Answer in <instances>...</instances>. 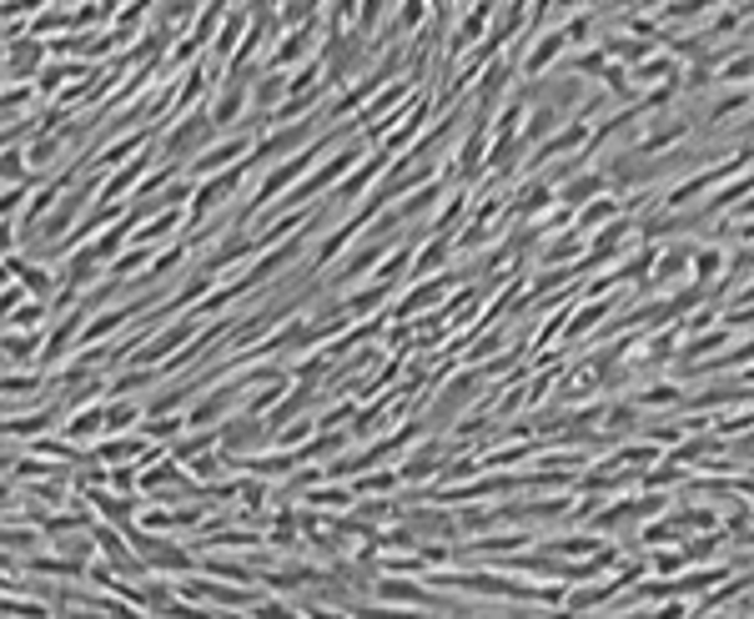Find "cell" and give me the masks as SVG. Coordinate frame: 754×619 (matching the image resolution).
I'll list each match as a JSON object with an SVG mask.
<instances>
[{
    "label": "cell",
    "instance_id": "6da1fadb",
    "mask_svg": "<svg viewBox=\"0 0 754 619\" xmlns=\"http://www.w3.org/2000/svg\"><path fill=\"white\" fill-rule=\"evenodd\" d=\"M217 142H222V132H217V121H212V107H197V111H181L177 121H166L162 136H156V156L187 172L191 162H197L201 152H212Z\"/></svg>",
    "mask_w": 754,
    "mask_h": 619
},
{
    "label": "cell",
    "instance_id": "7a4b0ae2",
    "mask_svg": "<svg viewBox=\"0 0 754 619\" xmlns=\"http://www.w3.org/2000/svg\"><path fill=\"white\" fill-rule=\"evenodd\" d=\"M252 172H257V167H252V162H242V167H232V172L201 177L197 191H191V202H187V226H181V232H201V226L212 222V217H222V207L232 202L242 187H247Z\"/></svg>",
    "mask_w": 754,
    "mask_h": 619
},
{
    "label": "cell",
    "instance_id": "3957f363",
    "mask_svg": "<svg viewBox=\"0 0 754 619\" xmlns=\"http://www.w3.org/2000/svg\"><path fill=\"white\" fill-rule=\"evenodd\" d=\"M574 51V41H568V31L564 25H548V31H539V36L529 41V51H523V60H519V76L523 81H548V76L564 66V56Z\"/></svg>",
    "mask_w": 754,
    "mask_h": 619
},
{
    "label": "cell",
    "instance_id": "277c9868",
    "mask_svg": "<svg viewBox=\"0 0 754 619\" xmlns=\"http://www.w3.org/2000/svg\"><path fill=\"white\" fill-rule=\"evenodd\" d=\"M458 453V443H448V439H423L418 449H408L402 453V464H398V474H402V484L408 488H433L437 484V474L448 468V458Z\"/></svg>",
    "mask_w": 754,
    "mask_h": 619
},
{
    "label": "cell",
    "instance_id": "5b68a950",
    "mask_svg": "<svg viewBox=\"0 0 754 619\" xmlns=\"http://www.w3.org/2000/svg\"><path fill=\"white\" fill-rule=\"evenodd\" d=\"M262 449H271V429H267V418H257V413H232L222 423V453H232V458H252V453H262Z\"/></svg>",
    "mask_w": 754,
    "mask_h": 619
},
{
    "label": "cell",
    "instance_id": "8992f818",
    "mask_svg": "<svg viewBox=\"0 0 754 619\" xmlns=\"http://www.w3.org/2000/svg\"><path fill=\"white\" fill-rule=\"evenodd\" d=\"M51 41H41V36H25V41H11L5 46V86H21V81H31L36 86V76L51 66Z\"/></svg>",
    "mask_w": 754,
    "mask_h": 619
},
{
    "label": "cell",
    "instance_id": "52a82bcc",
    "mask_svg": "<svg viewBox=\"0 0 754 619\" xmlns=\"http://www.w3.org/2000/svg\"><path fill=\"white\" fill-rule=\"evenodd\" d=\"M5 277H21L25 292L41 302H56V292L66 283H60V273H51L41 257H31V252H5Z\"/></svg>",
    "mask_w": 754,
    "mask_h": 619
},
{
    "label": "cell",
    "instance_id": "ba28073f",
    "mask_svg": "<svg viewBox=\"0 0 754 619\" xmlns=\"http://www.w3.org/2000/svg\"><path fill=\"white\" fill-rule=\"evenodd\" d=\"M488 373L484 368H468V373H458V378H448V388H443V398H437L433 408H428V429H443V423H453V418H463V408L473 404V388L484 383Z\"/></svg>",
    "mask_w": 754,
    "mask_h": 619
},
{
    "label": "cell",
    "instance_id": "9c48e42d",
    "mask_svg": "<svg viewBox=\"0 0 754 619\" xmlns=\"http://www.w3.org/2000/svg\"><path fill=\"white\" fill-rule=\"evenodd\" d=\"M107 252L96 247V242H81V247L60 263V283L66 287H76V292H91V287H101L107 283Z\"/></svg>",
    "mask_w": 754,
    "mask_h": 619
},
{
    "label": "cell",
    "instance_id": "30bf717a",
    "mask_svg": "<svg viewBox=\"0 0 754 619\" xmlns=\"http://www.w3.org/2000/svg\"><path fill=\"white\" fill-rule=\"evenodd\" d=\"M56 423H66V404H56V398L41 408H25V413H5V443H36Z\"/></svg>",
    "mask_w": 754,
    "mask_h": 619
},
{
    "label": "cell",
    "instance_id": "8fae6325",
    "mask_svg": "<svg viewBox=\"0 0 754 619\" xmlns=\"http://www.w3.org/2000/svg\"><path fill=\"white\" fill-rule=\"evenodd\" d=\"M252 252H262V247H257V237H252V232H226L222 242H212V247L201 252V257H197V267H201V273H212L217 283H222V277L232 273L236 263H247Z\"/></svg>",
    "mask_w": 754,
    "mask_h": 619
},
{
    "label": "cell",
    "instance_id": "7c38bea8",
    "mask_svg": "<svg viewBox=\"0 0 754 619\" xmlns=\"http://www.w3.org/2000/svg\"><path fill=\"white\" fill-rule=\"evenodd\" d=\"M679 277H695V247L689 242H674L659 247V263H654V292H679Z\"/></svg>",
    "mask_w": 754,
    "mask_h": 619
},
{
    "label": "cell",
    "instance_id": "4fadbf2b",
    "mask_svg": "<svg viewBox=\"0 0 754 619\" xmlns=\"http://www.w3.org/2000/svg\"><path fill=\"white\" fill-rule=\"evenodd\" d=\"M644 413H654V408H669V413H684V404H689V388H679V378L674 373H664V378H648L639 394H629Z\"/></svg>",
    "mask_w": 754,
    "mask_h": 619
},
{
    "label": "cell",
    "instance_id": "5bb4252c",
    "mask_svg": "<svg viewBox=\"0 0 754 619\" xmlns=\"http://www.w3.org/2000/svg\"><path fill=\"white\" fill-rule=\"evenodd\" d=\"M398 302V283H373V287H357V292H342V308L347 318L363 322V318H382V308Z\"/></svg>",
    "mask_w": 754,
    "mask_h": 619
},
{
    "label": "cell",
    "instance_id": "9a60e30c",
    "mask_svg": "<svg viewBox=\"0 0 754 619\" xmlns=\"http://www.w3.org/2000/svg\"><path fill=\"white\" fill-rule=\"evenodd\" d=\"M603 191H609L603 167H584V172H568V177L558 181V202L564 207H589L594 197H603Z\"/></svg>",
    "mask_w": 754,
    "mask_h": 619
},
{
    "label": "cell",
    "instance_id": "2e32d148",
    "mask_svg": "<svg viewBox=\"0 0 754 619\" xmlns=\"http://www.w3.org/2000/svg\"><path fill=\"white\" fill-rule=\"evenodd\" d=\"M41 388H51V378L41 368L5 373V383H0V394H5V413H21V408H31L41 398Z\"/></svg>",
    "mask_w": 754,
    "mask_h": 619
},
{
    "label": "cell",
    "instance_id": "e0dca14e",
    "mask_svg": "<svg viewBox=\"0 0 754 619\" xmlns=\"http://www.w3.org/2000/svg\"><path fill=\"white\" fill-rule=\"evenodd\" d=\"M5 373H25V368H41V353H46V333H11L5 328Z\"/></svg>",
    "mask_w": 754,
    "mask_h": 619
},
{
    "label": "cell",
    "instance_id": "ac0fdd59",
    "mask_svg": "<svg viewBox=\"0 0 754 619\" xmlns=\"http://www.w3.org/2000/svg\"><path fill=\"white\" fill-rule=\"evenodd\" d=\"M599 46L609 51V60H619V66H629V71H634V66H644L648 56H659V46H654V41H644V36H634V31H609V36H599Z\"/></svg>",
    "mask_w": 754,
    "mask_h": 619
},
{
    "label": "cell",
    "instance_id": "d6986e66",
    "mask_svg": "<svg viewBox=\"0 0 754 619\" xmlns=\"http://www.w3.org/2000/svg\"><path fill=\"white\" fill-rule=\"evenodd\" d=\"M302 504H307V509H318V513H353V509H357V488H353V484H337V478H328V484L307 488Z\"/></svg>",
    "mask_w": 754,
    "mask_h": 619
},
{
    "label": "cell",
    "instance_id": "ffe728a7",
    "mask_svg": "<svg viewBox=\"0 0 754 619\" xmlns=\"http://www.w3.org/2000/svg\"><path fill=\"white\" fill-rule=\"evenodd\" d=\"M744 111H754V96H750V86H724V91L709 101V111H705V132H719L730 117H744Z\"/></svg>",
    "mask_w": 754,
    "mask_h": 619
},
{
    "label": "cell",
    "instance_id": "44dd1931",
    "mask_svg": "<svg viewBox=\"0 0 754 619\" xmlns=\"http://www.w3.org/2000/svg\"><path fill=\"white\" fill-rule=\"evenodd\" d=\"M60 433L71 443H96V439H107V404H86V408H76L66 423H60Z\"/></svg>",
    "mask_w": 754,
    "mask_h": 619
},
{
    "label": "cell",
    "instance_id": "7402d4cb",
    "mask_svg": "<svg viewBox=\"0 0 754 619\" xmlns=\"http://www.w3.org/2000/svg\"><path fill=\"white\" fill-rule=\"evenodd\" d=\"M568 111H558V107H548V101H533V111H529V121H523V142L529 146H543L548 136H558L568 126Z\"/></svg>",
    "mask_w": 754,
    "mask_h": 619
},
{
    "label": "cell",
    "instance_id": "603a6c76",
    "mask_svg": "<svg viewBox=\"0 0 754 619\" xmlns=\"http://www.w3.org/2000/svg\"><path fill=\"white\" fill-rule=\"evenodd\" d=\"M619 217H624V197H619V191H603V197H594L589 207H578V232H603V226L609 222H619Z\"/></svg>",
    "mask_w": 754,
    "mask_h": 619
},
{
    "label": "cell",
    "instance_id": "cb8c5ba5",
    "mask_svg": "<svg viewBox=\"0 0 754 619\" xmlns=\"http://www.w3.org/2000/svg\"><path fill=\"white\" fill-rule=\"evenodd\" d=\"M719 5H724V0H664L654 15H659L664 25H705Z\"/></svg>",
    "mask_w": 754,
    "mask_h": 619
},
{
    "label": "cell",
    "instance_id": "d4e9b609",
    "mask_svg": "<svg viewBox=\"0 0 754 619\" xmlns=\"http://www.w3.org/2000/svg\"><path fill=\"white\" fill-rule=\"evenodd\" d=\"M724 267H730V252H724V242H709V247H695V277H689V283L705 287V292H714L719 277H724Z\"/></svg>",
    "mask_w": 754,
    "mask_h": 619
},
{
    "label": "cell",
    "instance_id": "484cf974",
    "mask_svg": "<svg viewBox=\"0 0 754 619\" xmlns=\"http://www.w3.org/2000/svg\"><path fill=\"white\" fill-rule=\"evenodd\" d=\"M51 322H56V308L41 302V298H25L21 308L5 312V328H11V333H41V328H51Z\"/></svg>",
    "mask_w": 754,
    "mask_h": 619
},
{
    "label": "cell",
    "instance_id": "4316f807",
    "mask_svg": "<svg viewBox=\"0 0 754 619\" xmlns=\"http://www.w3.org/2000/svg\"><path fill=\"white\" fill-rule=\"evenodd\" d=\"M86 504H91L107 524L131 529V509H136V499H126V494H117V488H96V494H86Z\"/></svg>",
    "mask_w": 754,
    "mask_h": 619
},
{
    "label": "cell",
    "instance_id": "83f0119b",
    "mask_svg": "<svg viewBox=\"0 0 754 619\" xmlns=\"http://www.w3.org/2000/svg\"><path fill=\"white\" fill-rule=\"evenodd\" d=\"M458 529H463V544L503 529L498 524V504H458Z\"/></svg>",
    "mask_w": 754,
    "mask_h": 619
},
{
    "label": "cell",
    "instance_id": "f1b7e54d",
    "mask_svg": "<svg viewBox=\"0 0 754 619\" xmlns=\"http://www.w3.org/2000/svg\"><path fill=\"white\" fill-rule=\"evenodd\" d=\"M146 418V404L142 398H111L107 404V439L111 433H136Z\"/></svg>",
    "mask_w": 754,
    "mask_h": 619
},
{
    "label": "cell",
    "instance_id": "f546056e",
    "mask_svg": "<svg viewBox=\"0 0 754 619\" xmlns=\"http://www.w3.org/2000/svg\"><path fill=\"white\" fill-rule=\"evenodd\" d=\"M156 378H162V368H121V373H111L107 404L111 398H142L146 388H156Z\"/></svg>",
    "mask_w": 754,
    "mask_h": 619
},
{
    "label": "cell",
    "instance_id": "4dcf8cb0",
    "mask_svg": "<svg viewBox=\"0 0 754 619\" xmlns=\"http://www.w3.org/2000/svg\"><path fill=\"white\" fill-rule=\"evenodd\" d=\"M353 488H357V499H392L402 488V474L398 468H367V474L353 478Z\"/></svg>",
    "mask_w": 754,
    "mask_h": 619
},
{
    "label": "cell",
    "instance_id": "1f68e13d",
    "mask_svg": "<svg viewBox=\"0 0 754 619\" xmlns=\"http://www.w3.org/2000/svg\"><path fill=\"white\" fill-rule=\"evenodd\" d=\"M613 60H609V51L603 46H584V51H568L564 56V71H574V76H584V81H603V71H609Z\"/></svg>",
    "mask_w": 754,
    "mask_h": 619
},
{
    "label": "cell",
    "instance_id": "d6a6232c",
    "mask_svg": "<svg viewBox=\"0 0 754 619\" xmlns=\"http://www.w3.org/2000/svg\"><path fill=\"white\" fill-rule=\"evenodd\" d=\"M41 544H46V529H41V524H25V519L5 524V554L31 560V554H41Z\"/></svg>",
    "mask_w": 754,
    "mask_h": 619
},
{
    "label": "cell",
    "instance_id": "836d02e7",
    "mask_svg": "<svg viewBox=\"0 0 754 619\" xmlns=\"http://www.w3.org/2000/svg\"><path fill=\"white\" fill-rule=\"evenodd\" d=\"M201 574L212 579H226V584H257V570L242 560H222V554H201Z\"/></svg>",
    "mask_w": 754,
    "mask_h": 619
},
{
    "label": "cell",
    "instance_id": "e575fe53",
    "mask_svg": "<svg viewBox=\"0 0 754 619\" xmlns=\"http://www.w3.org/2000/svg\"><path fill=\"white\" fill-rule=\"evenodd\" d=\"M734 539L724 534V529H709V534H689L684 539V554H689V564H709L719 560V549H730Z\"/></svg>",
    "mask_w": 754,
    "mask_h": 619
},
{
    "label": "cell",
    "instance_id": "d590c367",
    "mask_svg": "<svg viewBox=\"0 0 754 619\" xmlns=\"http://www.w3.org/2000/svg\"><path fill=\"white\" fill-rule=\"evenodd\" d=\"M648 564H654V574H659V579H679L684 570H695V564H689V554H684V544L648 549Z\"/></svg>",
    "mask_w": 754,
    "mask_h": 619
},
{
    "label": "cell",
    "instance_id": "8d00e7d4",
    "mask_svg": "<svg viewBox=\"0 0 754 619\" xmlns=\"http://www.w3.org/2000/svg\"><path fill=\"white\" fill-rule=\"evenodd\" d=\"M5 619H60V609L41 599H21V589H5Z\"/></svg>",
    "mask_w": 754,
    "mask_h": 619
},
{
    "label": "cell",
    "instance_id": "74e56055",
    "mask_svg": "<svg viewBox=\"0 0 754 619\" xmlns=\"http://www.w3.org/2000/svg\"><path fill=\"white\" fill-rule=\"evenodd\" d=\"M142 529H152V534H177V509H171V504H152V509L142 513Z\"/></svg>",
    "mask_w": 754,
    "mask_h": 619
},
{
    "label": "cell",
    "instance_id": "f35d334b",
    "mask_svg": "<svg viewBox=\"0 0 754 619\" xmlns=\"http://www.w3.org/2000/svg\"><path fill=\"white\" fill-rule=\"evenodd\" d=\"M252 619H307L302 609H287L282 599H262L257 609H252Z\"/></svg>",
    "mask_w": 754,
    "mask_h": 619
},
{
    "label": "cell",
    "instance_id": "ab89813d",
    "mask_svg": "<svg viewBox=\"0 0 754 619\" xmlns=\"http://www.w3.org/2000/svg\"><path fill=\"white\" fill-rule=\"evenodd\" d=\"M609 619H659V615H654V605H644V609H624V615H609Z\"/></svg>",
    "mask_w": 754,
    "mask_h": 619
},
{
    "label": "cell",
    "instance_id": "60d3db41",
    "mask_svg": "<svg viewBox=\"0 0 754 619\" xmlns=\"http://www.w3.org/2000/svg\"><path fill=\"white\" fill-rule=\"evenodd\" d=\"M695 619H740L734 609H709V615H695Z\"/></svg>",
    "mask_w": 754,
    "mask_h": 619
},
{
    "label": "cell",
    "instance_id": "b9f144b4",
    "mask_svg": "<svg viewBox=\"0 0 754 619\" xmlns=\"http://www.w3.org/2000/svg\"><path fill=\"white\" fill-rule=\"evenodd\" d=\"M724 5H734V11H744V5H750V0H724Z\"/></svg>",
    "mask_w": 754,
    "mask_h": 619
},
{
    "label": "cell",
    "instance_id": "7bdbcfd3",
    "mask_svg": "<svg viewBox=\"0 0 754 619\" xmlns=\"http://www.w3.org/2000/svg\"><path fill=\"white\" fill-rule=\"evenodd\" d=\"M392 5H398V0H392Z\"/></svg>",
    "mask_w": 754,
    "mask_h": 619
}]
</instances>
